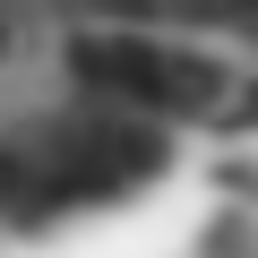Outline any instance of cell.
Listing matches in <instances>:
<instances>
[{"instance_id": "6da1fadb", "label": "cell", "mask_w": 258, "mask_h": 258, "mask_svg": "<svg viewBox=\"0 0 258 258\" xmlns=\"http://www.w3.org/2000/svg\"><path fill=\"white\" fill-rule=\"evenodd\" d=\"M189 18H215V26H258V0H172Z\"/></svg>"}]
</instances>
